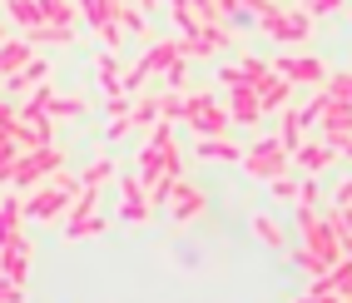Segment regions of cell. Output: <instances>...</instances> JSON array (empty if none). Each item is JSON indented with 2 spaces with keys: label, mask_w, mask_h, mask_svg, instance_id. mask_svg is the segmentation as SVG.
Here are the masks:
<instances>
[{
  "label": "cell",
  "mask_w": 352,
  "mask_h": 303,
  "mask_svg": "<svg viewBox=\"0 0 352 303\" xmlns=\"http://www.w3.org/2000/svg\"><path fill=\"white\" fill-rule=\"evenodd\" d=\"M298 229H302V244H308V253H318L322 264H338V234H333V224H322L308 204H298Z\"/></svg>",
  "instance_id": "obj_1"
},
{
  "label": "cell",
  "mask_w": 352,
  "mask_h": 303,
  "mask_svg": "<svg viewBox=\"0 0 352 303\" xmlns=\"http://www.w3.org/2000/svg\"><path fill=\"white\" fill-rule=\"evenodd\" d=\"M75 194H80V179L55 174V184H50V189H40L30 204H20V209H25V219H55V214H60V209H65L69 199H75Z\"/></svg>",
  "instance_id": "obj_2"
},
{
  "label": "cell",
  "mask_w": 352,
  "mask_h": 303,
  "mask_svg": "<svg viewBox=\"0 0 352 303\" xmlns=\"http://www.w3.org/2000/svg\"><path fill=\"white\" fill-rule=\"evenodd\" d=\"M243 169H248L253 179H278V174L288 169V149L278 145V139H263V145L243 149Z\"/></svg>",
  "instance_id": "obj_3"
},
{
  "label": "cell",
  "mask_w": 352,
  "mask_h": 303,
  "mask_svg": "<svg viewBox=\"0 0 352 303\" xmlns=\"http://www.w3.org/2000/svg\"><path fill=\"white\" fill-rule=\"evenodd\" d=\"M55 169H60V154H55L50 145H40V149H30V154H15L10 184H35V179H45V174H55Z\"/></svg>",
  "instance_id": "obj_4"
},
{
  "label": "cell",
  "mask_w": 352,
  "mask_h": 303,
  "mask_svg": "<svg viewBox=\"0 0 352 303\" xmlns=\"http://www.w3.org/2000/svg\"><path fill=\"white\" fill-rule=\"evenodd\" d=\"M258 20H263V30H268L273 40H302V35H308V15H302V10L283 15L278 6H263V10H258Z\"/></svg>",
  "instance_id": "obj_5"
},
{
  "label": "cell",
  "mask_w": 352,
  "mask_h": 303,
  "mask_svg": "<svg viewBox=\"0 0 352 303\" xmlns=\"http://www.w3.org/2000/svg\"><path fill=\"white\" fill-rule=\"evenodd\" d=\"M273 70H278L288 85H322V80H327V70H322L318 60H308V55H283Z\"/></svg>",
  "instance_id": "obj_6"
},
{
  "label": "cell",
  "mask_w": 352,
  "mask_h": 303,
  "mask_svg": "<svg viewBox=\"0 0 352 303\" xmlns=\"http://www.w3.org/2000/svg\"><path fill=\"white\" fill-rule=\"evenodd\" d=\"M25 273H30V244L15 234L10 244H0V278H10V284H25Z\"/></svg>",
  "instance_id": "obj_7"
},
{
  "label": "cell",
  "mask_w": 352,
  "mask_h": 303,
  "mask_svg": "<svg viewBox=\"0 0 352 303\" xmlns=\"http://www.w3.org/2000/svg\"><path fill=\"white\" fill-rule=\"evenodd\" d=\"M318 120H322V129H327V145H342V139H352V105L327 100Z\"/></svg>",
  "instance_id": "obj_8"
},
{
  "label": "cell",
  "mask_w": 352,
  "mask_h": 303,
  "mask_svg": "<svg viewBox=\"0 0 352 303\" xmlns=\"http://www.w3.org/2000/svg\"><path fill=\"white\" fill-rule=\"evenodd\" d=\"M228 105H233L228 120H239V125H253L258 114H263V109H258V90H253V85H233V90H228Z\"/></svg>",
  "instance_id": "obj_9"
},
{
  "label": "cell",
  "mask_w": 352,
  "mask_h": 303,
  "mask_svg": "<svg viewBox=\"0 0 352 303\" xmlns=\"http://www.w3.org/2000/svg\"><path fill=\"white\" fill-rule=\"evenodd\" d=\"M169 209H174V219H194L199 209H204V194L194 189V184H174V194H169Z\"/></svg>",
  "instance_id": "obj_10"
},
{
  "label": "cell",
  "mask_w": 352,
  "mask_h": 303,
  "mask_svg": "<svg viewBox=\"0 0 352 303\" xmlns=\"http://www.w3.org/2000/svg\"><path fill=\"white\" fill-rule=\"evenodd\" d=\"M45 75H50V65H45V60H25V65L10 75V90H15V95H25V90H35Z\"/></svg>",
  "instance_id": "obj_11"
},
{
  "label": "cell",
  "mask_w": 352,
  "mask_h": 303,
  "mask_svg": "<svg viewBox=\"0 0 352 303\" xmlns=\"http://www.w3.org/2000/svg\"><path fill=\"white\" fill-rule=\"evenodd\" d=\"M174 60H179V45H174V40H164V45H154V50L139 60L134 70H139V75H154V70H169Z\"/></svg>",
  "instance_id": "obj_12"
},
{
  "label": "cell",
  "mask_w": 352,
  "mask_h": 303,
  "mask_svg": "<svg viewBox=\"0 0 352 303\" xmlns=\"http://www.w3.org/2000/svg\"><path fill=\"white\" fill-rule=\"evenodd\" d=\"M189 125H194V129H199L204 139H214V134H223V129H228V114H223L219 105H204V109L194 114V120H189Z\"/></svg>",
  "instance_id": "obj_13"
},
{
  "label": "cell",
  "mask_w": 352,
  "mask_h": 303,
  "mask_svg": "<svg viewBox=\"0 0 352 303\" xmlns=\"http://www.w3.org/2000/svg\"><path fill=\"white\" fill-rule=\"evenodd\" d=\"M293 159H298V165L308 169V174H318L322 165H333V145H298Z\"/></svg>",
  "instance_id": "obj_14"
},
{
  "label": "cell",
  "mask_w": 352,
  "mask_h": 303,
  "mask_svg": "<svg viewBox=\"0 0 352 303\" xmlns=\"http://www.w3.org/2000/svg\"><path fill=\"white\" fill-rule=\"evenodd\" d=\"M199 159H243V149L233 145V139H223V134H214V139H199Z\"/></svg>",
  "instance_id": "obj_15"
},
{
  "label": "cell",
  "mask_w": 352,
  "mask_h": 303,
  "mask_svg": "<svg viewBox=\"0 0 352 303\" xmlns=\"http://www.w3.org/2000/svg\"><path fill=\"white\" fill-rule=\"evenodd\" d=\"M25 60H30V40H6L0 45V75H15Z\"/></svg>",
  "instance_id": "obj_16"
},
{
  "label": "cell",
  "mask_w": 352,
  "mask_h": 303,
  "mask_svg": "<svg viewBox=\"0 0 352 303\" xmlns=\"http://www.w3.org/2000/svg\"><path fill=\"white\" fill-rule=\"evenodd\" d=\"M288 100V80L283 75H268L263 85H258V109H278Z\"/></svg>",
  "instance_id": "obj_17"
},
{
  "label": "cell",
  "mask_w": 352,
  "mask_h": 303,
  "mask_svg": "<svg viewBox=\"0 0 352 303\" xmlns=\"http://www.w3.org/2000/svg\"><path fill=\"white\" fill-rule=\"evenodd\" d=\"M144 214H149V204H144V189H139V179L129 174V179H124V219H129V224H139Z\"/></svg>",
  "instance_id": "obj_18"
},
{
  "label": "cell",
  "mask_w": 352,
  "mask_h": 303,
  "mask_svg": "<svg viewBox=\"0 0 352 303\" xmlns=\"http://www.w3.org/2000/svg\"><path fill=\"white\" fill-rule=\"evenodd\" d=\"M40 6V20H50V25H75V6H69V0H35Z\"/></svg>",
  "instance_id": "obj_19"
},
{
  "label": "cell",
  "mask_w": 352,
  "mask_h": 303,
  "mask_svg": "<svg viewBox=\"0 0 352 303\" xmlns=\"http://www.w3.org/2000/svg\"><path fill=\"white\" fill-rule=\"evenodd\" d=\"M80 6H85V15H89V25H109V20H114V10H120V0H80Z\"/></svg>",
  "instance_id": "obj_20"
},
{
  "label": "cell",
  "mask_w": 352,
  "mask_h": 303,
  "mask_svg": "<svg viewBox=\"0 0 352 303\" xmlns=\"http://www.w3.org/2000/svg\"><path fill=\"white\" fill-rule=\"evenodd\" d=\"M15 224H20V199H6L0 204V244L15 239Z\"/></svg>",
  "instance_id": "obj_21"
},
{
  "label": "cell",
  "mask_w": 352,
  "mask_h": 303,
  "mask_svg": "<svg viewBox=\"0 0 352 303\" xmlns=\"http://www.w3.org/2000/svg\"><path fill=\"white\" fill-rule=\"evenodd\" d=\"M95 75H100V85L109 90V95H120V65H114V55H100L95 60Z\"/></svg>",
  "instance_id": "obj_22"
},
{
  "label": "cell",
  "mask_w": 352,
  "mask_h": 303,
  "mask_svg": "<svg viewBox=\"0 0 352 303\" xmlns=\"http://www.w3.org/2000/svg\"><path fill=\"white\" fill-rule=\"evenodd\" d=\"M253 234H258V239H263L268 249H283V229H278L273 219H263V214H258V219H253Z\"/></svg>",
  "instance_id": "obj_23"
},
{
  "label": "cell",
  "mask_w": 352,
  "mask_h": 303,
  "mask_svg": "<svg viewBox=\"0 0 352 303\" xmlns=\"http://www.w3.org/2000/svg\"><path fill=\"white\" fill-rule=\"evenodd\" d=\"M45 109H50V114H85V100H75V95H50V100H45Z\"/></svg>",
  "instance_id": "obj_24"
},
{
  "label": "cell",
  "mask_w": 352,
  "mask_h": 303,
  "mask_svg": "<svg viewBox=\"0 0 352 303\" xmlns=\"http://www.w3.org/2000/svg\"><path fill=\"white\" fill-rule=\"evenodd\" d=\"M10 15L20 20V25H40V6L35 0H10Z\"/></svg>",
  "instance_id": "obj_25"
},
{
  "label": "cell",
  "mask_w": 352,
  "mask_h": 303,
  "mask_svg": "<svg viewBox=\"0 0 352 303\" xmlns=\"http://www.w3.org/2000/svg\"><path fill=\"white\" fill-rule=\"evenodd\" d=\"M327 100L352 105V75H333V80H327Z\"/></svg>",
  "instance_id": "obj_26"
},
{
  "label": "cell",
  "mask_w": 352,
  "mask_h": 303,
  "mask_svg": "<svg viewBox=\"0 0 352 303\" xmlns=\"http://www.w3.org/2000/svg\"><path fill=\"white\" fill-rule=\"evenodd\" d=\"M149 120H159V100H139L129 109V125H149Z\"/></svg>",
  "instance_id": "obj_27"
},
{
  "label": "cell",
  "mask_w": 352,
  "mask_h": 303,
  "mask_svg": "<svg viewBox=\"0 0 352 303\" xmlns=\"http://www.w3.org/2000/svg\"><path fill=\"white\" fill-rule=\"evenodd\" d=\"M109 174H114V165H109V159H100V165H89V174H85L80 184H85V189H100V184H104Z\"/></svg>",
  "instance_id": "obj_28"
},
{
  "label": "cell",
  "mask_w": 352,
  "mask_h": 303,
  "mask_svg": "<svg viewBox=\"0 0 352 303\" xmlns=\"http://www.w3.org/2000/svg\"><path fill=\"white\" fill-rule=\"evenodd\" d=\"M293 259H298V269H308V273H327V269H333V264H322L318 253H308V249H298Z\"/></svg>",
  "instance_id": "obj_29"
},
{
  "label": "cell",
  "mask_w": 352,
  "mask_h": 303,
  "mask_svg": "<svg viewBox=\"0 0 352 303\" xmlns=\"http://www.w3.org/2000/svg\"><path fill=\"white\" fill-rule=\"evenodd\" d=\"M268 184H273V194H278V199H298V184H293V179L278 174V179H268Z\"/></svg>",
  "instance_id": "obj_30"
},
{
  "label": "cell",
  "mask_w": 352,
  "mask_h": 303,
  "mask_svg": "<svg viewBox=\"0 0 352 303\" xmlns=\"http://www.w3.org/2000/svg\"><path fill=\"white\" fill-rule=\"evenodd\" d=\"M20 298H25V289L10 284V278H0V303H20Z\"/></svg>",
  "instance_id": "obj_31"
},
{
  "label": "cell",
  "mask_w": 352,
  "mask_h": 303,
  "mask_svg": "<svg viewBox=\"0 0 352 303\" xmlns=\"http://www.w3.org/2000/svg\"><path fill=\"white\" fill-rule=\"evenodd\" d=\"M109 139H120V134H129V114H114V120H109V129H104Z\"/></svg>",
  "instance_id": "obj_32"
},
{
  "label": "cell",
  "mask_w": 352,
  "mask_h": 303,
  "mask_svg": "<svg viewBox=\"0 0 352 303\" xmlns=\"http://www.w3.org/2000/svg\"><path fill=\"white\" fill-rule=\"evenodd\" d=\"M338 6H342V0H308V10H313V15H333Z\"/></svg>",
  "instance_id": "obj_33"
},
{
  "label": "cell",
  "mask_w": 352,
  "mask_h": 303,
  "mask_svg": "<svg viewBox=\"0 0 352 303\" xmlns=\"http://www.w3.org/2000/svg\"><path fill=\"white\" fill-rule=\"evenodd\" d=\"M109 114H129V100L124 95H109Z\"/></svg>",
  "instance_id": "obj_34"
},
{
  "label": "cell",
  "mask_w": 352,
  "mask_h": 303,
  "mask_svg": "<svg viewBox=\"0 0 352 303\" xmlns=\"http://www.w3.org/2000/svg\"><path fill=\"white\" fill-rule=\"evenodd\" d=\"M169 85H174V90H184V65H179V60L169 65Z\"/></svg>",
  "instance_id": "obj_35"
},
{
  "label": "cell",
  "mask_w": 352,
  "mask_h": 303,
  "mask_svg": "<svg viewBox=\"0 0 352 303\" xmlns=\"http://www.w3.org/2000/svg\"><path fill=\"white\" fill-rule=\"evenodd\" d=\"M338 204H352V179H347V184H338Z\"/></svg>",
  "instance_id": "obj_36"
},
{
  "label": "cell",
  "mask_w": 352,
  "mask_h": 303,
  "mask_svg": "<svg viewBox=\"0 0 352 303\" xmlns=\"http://www.w3.org/2000/svg\"><path fill=\"white\" fill-rule=\"evenodd\" d=\"M10 120H15V114H10L6 105H0V134H6V129H10Z\"/></svg>",
  "instance_id": "obj_37"
}]
</instances>
